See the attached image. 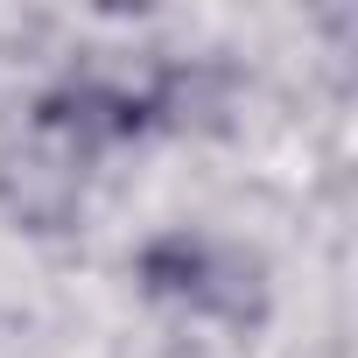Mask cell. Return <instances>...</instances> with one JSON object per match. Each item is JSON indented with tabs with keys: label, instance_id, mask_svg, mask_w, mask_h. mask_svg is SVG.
<instances>
[{
	"label": "cell",
	"instance_id": "cell-1",
	"mask_svg": "<svg viewBox=\"0 0 358 358\" xmlns=\"http://www.w3.org/2000/svg\"><path fill=\"white\" fill-rule=\"evenodd\" d=\"M141 281L148 295L162 302H190L204 316H225V323H253L267 309V288H260V267L239 253V246H218V239H190V232H169L141 253Z\"/></svg>",
	"mask_w": 358,
	"mask_h": 358
},
{
	"label": "cell",
	"instance_id": "cell-2",
	"mask_svg": "<svg viewBox=\"0 0 358 358\" xmlns=\"http://www.w3.org/2000/svg\"><path fill=\"white\" fill-rule=\"evenodd\" d=\"M148 120H155V99H134L113 85H64L43 99V127L71 141H134Z\"/></svg>",
	"mask_w": 358,
	"mask_h": 358
}]
</instances>
